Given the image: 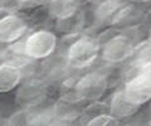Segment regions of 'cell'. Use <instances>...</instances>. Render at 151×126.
<instances>
[{
	"mask_svg": "<svg viewBox=\"0 0 151 126\" xmlns=\"http://www.w3.org/2000/svg\"><path fill=\"white\" fill-rule=\"evenodd\" d=\"M57 20H58L59 30L63 32V33H67V34H74L78 30L79 25L82 24V18L78 14V12L69 17L62 18V19H57Z\"/></svg>",
	"mask_w": 151,
	"mask_h": 126,
	"instance_id": "5bb4252c",
	"label": "cell"
},
{
	"mask_svg": "<svg viewBox=\"0 0 151 126\" xmlns=\"http://www.w3.org/2000/svg\"><path fill=\"white\" fill-rule=\"evenodd\" d=\"M135 72L125 86V95L135 105H142L151 99V64L134 67Z\"/></svg>",
	"mask_w": 151,
	"mask_h": 126,
	"instance_id": "7a4b0ae2",
	"label": "cell"
},
{
	"mask_svg": "<svg viewBox=\"0 0 151 126\" xmlns=\"http://www.w3.org/2000/svg\"><path fill=\"white\" fill-rule=\"evenodd\" d=\"M76 95L78 100H97L105 93L107 80L98 72L88 73L74 83Z\"/></svg>",
	"mask_w": 151,
	"mask_h": 126,
	"instance_id": "5b68a950",
	"label": "cell"
},
{
	"mask_svg": "<svg viewBox=\"0 0 151 126\" xmlns=\"http://www.w3.org/2000/svg\"><path fill=\"white\" fill-rule=\"evenodd\" d=\"M132 1H136V3H145V1H147V0H132Z\"/></svg>",
	"mask_w": 151,
	"mask_h": 126,
	"instance_id": "ac0fdd59",
	"label": "cell"
},
{
	"mask_svg": "<svg viewBox=\"0 0 151 126\" xmlns=\"http://www.w3.org/2000/svg\"><path fill=\"white\" fill-rule=\"evenodd\" d=\"M131 55H134V67H144L151 64V39L134 48Z\"/></svg>",
	"mask_w": 151,
	"mask_h": 126,
	"instance_id": "4fadbf2b",
	"label": "cell"
},
{
	"mask_svg": "<svg viewBox=\"0 0 151 126\" xmlns=\"http://www.w3.org/2000/svg\"><path fill=\"white\" fill-rule=\"evenodd\" d=\"M150 124H151V121H150Z\"/></svg>",
	"mask_w": 151,
	"mask_h": 126,
	"instance_id": "44dd1931",
	"label": "cell"
},
{
	"mask_svg": "<svg viewBox=\"0 0 151 126\" xmlns=\"http://www.w3.org/2000/svg\"><path fill=\"white\" fill-rule=\"evenodd\" d=\"M120 121L119 119H116L113 115L111 114H101V115H96L93 119L88 121V125H98V126H103V125H117Z\"/></svg>",
	"mask_w": 151,
	"mask_h": 126,
	"instance_id": "9a60e30c",
	"label": "cell"
},
{
	"mask_svg": "<svg viewBox=\"0 0 151 126\" xmlns=\"http://www.w3.org/2000/svg\"><path fill=\"white\" fill-rule=\"evenodd\" d=\"M120 12L119 0H103L96 8V18L100 22H111L116 19Z\"/></svg>",
	"mask_w": 151,
	"mask_h": 126,
	"instance_id": "7c38bea8",
	"label": "cell"
},
{
	"mask_svg": "<svg viewBox=\"0 0 151 126\" xmlns=\"http://www.w3.org/2000/svg\"><path fill=\"white\" fill-rule=\"evenodd\" d=\"M79 0H49L48 12L55 19L69 17L78 12Z\"/></svg>",
	"mask_w": 151,
	"mask_h": 126,
	"instance_id": "8fae6325",
	"label": "cell"
},
{
	"mask_svg": "<svg viewBox=\"0 0 151 126\" xmlns=\"http://www.w3.org/2000/svg\"><path fill=\"white\" fill-rule=\"evenodd\" d=\"M134 45L129 37L115 35L102 47V58L108 63H119L131 57Z\"/></svg>",
	"mask_w": 151,
	"mask_h": 126,
	"instance_id": "52a82bcc",
	"label": "cell"
},
{
	"mask_svg": "<svg viewBox=\"0 0 151 126\" xmlns=\"http://www.w3.org/2000/svg\"><path fill=\"white\" fill-rule=\"evenodd\" d=\"M57 47V37L48 30H37L24 42L25 54L33 60L45 59L54 53Z\"/></svg>",
	"mask_w": 151,
	"mask_h": 126,
	"instance_id": "3957f363",
	"label": "cell"
},
{
	"mask_svg": "<svg viewBox=\"0 0 151 126\" xmlns=\"http://www.w3.org/2000/svg\"><path fill=\"white\" fill-rule=\"evenodd\" d=\"M137 109V105L131 102L127 96L125 95L124 91L117 92L115 96L112 97L111 101V107H110V114L113 115L116 119L120 117H127L131 116Z\"/></svg>",
	"mask_w": 151,
	"mask_h": 126,
	"instance_id": "9c48e42d",
	"label": "cell"
},
{
	"mask_svg": "<svg viewBox=\"0 0 151 126\" xmlns=\"http://www.w3.org/2000/svg\"><path fill=\"white\" fill-rule=\"evenodd\" d=\"M19 5H22V4L19 3V0H0V6L9 9V10H12V12H14V9Z\"/></svg>",
	"mask_w": 151,
	"mask_h": 126,
	"instance_id": "2e32d148",
	"label": "cell"
},
{
	"mask_svg": "<svg viewBox=\"0 0 151 126\" xmlns=\"http://www.w3.org/2000/svg\"><path fill=\"white\" fill-rule=\"evenodd\" d=\"M119 1H121V0H119Z\"/></svg>",
	"mask_w": 151,
	"mask_h": 126,
	"instance_id": "ffe728a7",
	"label": "cell"
},
{
	"mask_svg": "<svg viewBox=\"0 0 151 126\" xmlns=\"http://www.w3.org/2000/svg\"><path fill=\"white\" fill-rule=\"evenodd\" d=\"M47 97V86L42 81L30 78L19 83L17 92V102L23 109L38 107Z\"/></svg>",
	"mask_w": 151,
	"mask_h": 126,
	"instance_id": "277c9868",
	"label": "cell"
},
{
	"mask_svg": "<svg viewBox=\"0 0 151 126\" xmlns=\"http://www.w3.org/2000/svg\"><path fill=\"white\" fill-rule=\"evenodd\" d=\"M101 52V44L96 38L83 35L76 39L65 54L68 66L73 68H86L97 59Z\"/></svg>",
	"mask_w": 151,
	"mask_h": 126,
	"instance_id": "6da1fadb",
	"label": "cell"
},
{
	"mask_svg": "<svg viewBox=\"0 0 151 126\" xmlns=\"http://www.w3.org/2000/svg\"><path fill=\"white\" fill-rule=\"evenodd\" d=\"M23 78V69L10 62L0 63V93L17 88Z\"/></svg>",
	"mask_w": 151,
	"mask_h": 126,
	"instance_id": "ba28073f",
	"label": "cell"
},
{
	"mask_svg": "<svg viewBox=\"0 0 151 126\" xmlns=\"http://www.w3.org/2000/svg\"><path fill=\"white\" fill-rule=\"evenodd\" d=\"M76 102L77 101H72L62 97L54 105L53 110L50 111L53 119L58 122H63V121H72L76 117H78L79 112L76 107Z\"/></svg>",
	"mask_w": 151,
	"mask_h": 126,
	"instance_id": "30bf717a",
	"label": "cell"
},
{
	"mask_svg": "<svg viewBox=\"0 0 151 126\" xmlns=\"http://www.w3.org/2000/svg\"><path fill=\"white\" fill-rule=\"evenodd\" d=\"M33 1H35V0H19L20 4H28V3H33Z\"/></svg>",
	"mask_w": 151,
	"mask_h": 126,
	"instance_id": "e0dca14e",
	"label": "cell"
},
{
	"mask_svg": "<svg viewBox=\"0 0 151 126\" xmlns=\"http://www.w3.org/2000/svg\"><path fill=\"white\" fill-rule=\"evenodd\" d=\"M150 35H151V32H150Z\"/></svg>",
	"mask_w": 151,
	"mask_h": 126,
	"instance_id": "d6986e66",
	"label": "cell"
},
{
	"mask_svg": "<svg viewBox=\"0 0 151 126\" xmlns=\"http://www.w3.org/2000/svg\"><path fill=\"white\" fill-rule=\"evenodd\" d=\"M28 29L27 22L14 12L8 13L0 19V44L19 42Z\"/></svg>",
	"mask_w": 151,
	"mask_h": 126,
	"instance_id": "8992f818",
	"label": "cell"
}]
</instances>
